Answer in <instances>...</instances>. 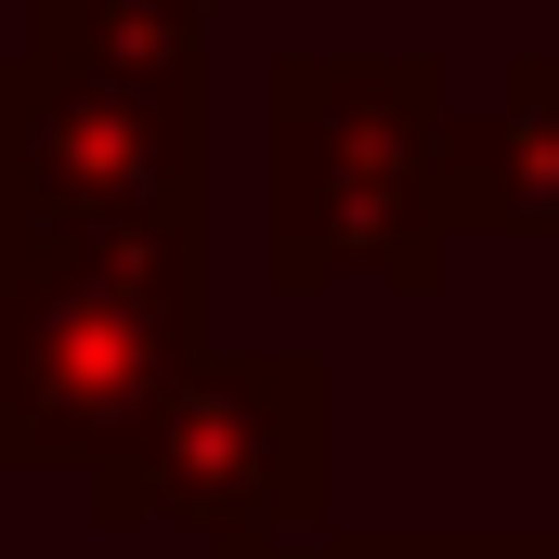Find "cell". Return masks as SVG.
Returning <instances> with one entry per match:
<instances>
[{"mask_svg": "<svg viewBox=\"0 0 559 559\" xmlns=\"http://www.w3.org/2000/svg\"><path fill=\"white\" fill-rule=\"evenodd\" d=\"M209 352V222L0 209V481L105 468Z\"/></svg>", "mask_w": 559, "mask_h": 559, "instance_id": "obj_1", "label": "cell"}, {"mask_svg": "<svg viewBox=\"0 0 559 559\" xmlns=\"http://www.w3.org/2000/svg\"><path fill=\"white\" fill-rule=\"evenodd\" d=\"M442 143H455L442 52H274L261 66V286L442 299V248H455Z\"/></svg>", "mask_w": 559, "mask_h": 559, "instance_id": "obj_2", "label": "cell"}, {"mask_svg": "<svg viewBox=\"0 0 559 559\" xmlns=\"http://www.w3.org/2000/svg\"><path fill=\"white\" fill-rule=\"evenodd\" d=\"M222 0H39L0 39V209L209 222Z\"/></svg>", "mask_w": 559, "mask_h": 559, "instance_id": "obj_3", "label": "cell"}, {"mask_svg": "<svg viewBox=\"0 0 559 559\" xmlns=\"http://www.w3.org/2000/svg\"><path fill=\"white\" fill-rule=\"evenodd\" d=\"M325 455H338V378L312 352H195L143 429L92 468L105 534H299L325 521Z\"/></svg>", "mask_w": 559, "mask_h": 559, "instance_id": "obj_4", "label": "cell"}, {"mask_svg": "<svg viewBox=\"0 0 559 559\" xmlns=\"http://www.w3.org/2000/svg\"><path fill=\"white\" fill-rule=\"evenodd\" d=\"M442 235H534L559 248V52H508L481 79V105H455L442 143Z\"/></svg>", "mask_w": 559, "mask_h": 559, "instance_id": "obj_5", "label": "cell"}, {"mask_svg": "<svg viewBox=\"0 0 559 559\" xmlns=\"http://www.w3.org/2000/svg\"><path fill=\"white\" fill-rule=\"evenodd\" d=\"M365 559H559L547 521H365Z\"/></svg>", "mask_w": 559, "mask_h": 559, "instance_id": "obj_6", "label": "cell"}, {"mask_svg": "<svg viewBox=\"0 0 559 559\" xmlns=\"http://www.w3.org/2000/svg\"><path fill=\"white\" fill-rule=\"evenodd\" d=\"M209 559H365V534L299 521V534H209Z\"/></svg>", "mask_w": 559, "mask_h": 559, "instance_id": "obj_7", "label": "cell"}, {"mask_svg": "<svg viewBox=\"0 0 559 559\" xmlns=\"http://www.w3.org/2000/svg\"><path fill=\"white\" fill-rule=\"evenodd\" d=\"M547 534H559V521H547Z\"/></svg>", "mask_w": 559, "mask_h": 559, "instance_id": "obj_8", "label": "cell"}]
</instances>
